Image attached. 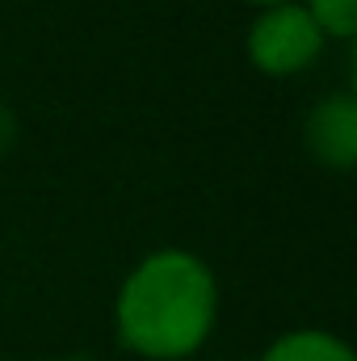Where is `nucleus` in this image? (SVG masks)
I'll use <instances>...</instances> for the list:
<instances>
[{
    "instance_id": "nucleus-1",
    "label": "nucleus",
    "mask_w": 357,
    "mask_h": 361,
    "mask_svg": "<svg viewBox=\"0 0 357 361\" xmlns=\"http://www.w3.org/2000/svg\"><path fill=\"white\" fill-rule=\"evenodd\" d=\"M214 277L189 252H156L122 281L118 332L156 361L193 353L214 324Z\"/></svg>"
},
{
    "instance_id": "nucleus-2",
    "label": "nucleus",
    "mask_w": 357,
    "mask_h": 361,
    "mask_svg": "<svg viewBox=\"0 0 357 361\" xmlns=\"http://www.w3.org/2000/svg\"><path fill=\"white\" fill-rule=\"evenodd\" d=\"M320 47H324V30L298 4H273L248 30V55L269 76L303 72L320 55Z\"/></svg>"
},
{
    "instance_id": "nucleus-3",
    "label": "nucleus",
    "mask_w": 357,
    "mask_h": 361,
    "mask_svg": "<svg viewBox=\"0 0 357 361\" xmlns=\"http://www.w3.org/2000/svg\"><path fill=\"white\" fill-rule=\"evenodd\" d=\"M307 143H311V152L324 164L349 169L357 160V101L353 97H328L324 105H315V114L307 122Z\"/></svg>"
},
{
    "instance_id": "nucleus-4",
    "label": "nucleus",
    "mask_w": 357,
    "mask_h": 361,
    "mask_svg": "<svg viewBox=\"0 0 357 361\" xmlns=\"http://www.w3.org/2000/svg\"><path fill=\"white\" fill-rule=\"evenodd\" d=\"M265 361H353V353L328 332H290L269 349Z\"/></svg>"
},
{
    "instance_id": "nucleus-5",
    "label": "nucleus",
    "mask_w": 357,
    "mask_h": 361,
    "mask_svg": "<svg viewBox=\"0 0 357 361\" xmlns=\"http://www.w3.org/2000/svg\"><path fill=\"white\" fill-rule=\"evenodd\" d=\"M311 21L332 34V38H349L357 30V0H311Z\"/></svg>"
},
{
    "instance_id": "nucleus-6",
    "label": "nucleus",
    "mask_w": 357,
    "mask_h": 361,
    "mask_svg": "<svg viewBox=\"0 0 357 361\" xmlns=\"http://www.w3.org/2000/svg\"><path fill=\"white\" fill-rule=\"evenodd\" d=\"M253 4H269L273 8V4H286V0H253Z\"/></svg>"
}]
</instances>
